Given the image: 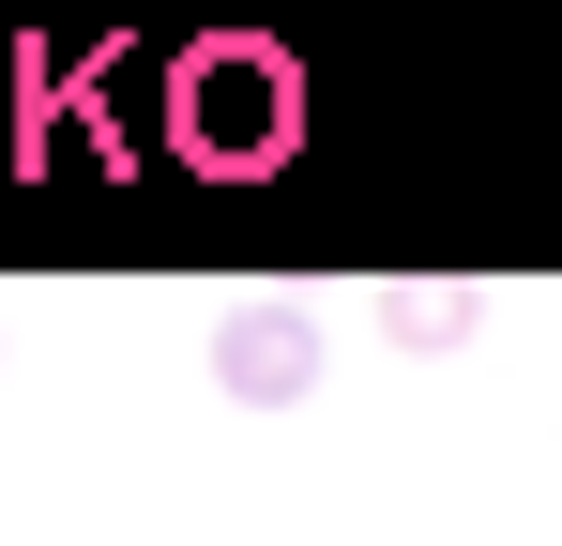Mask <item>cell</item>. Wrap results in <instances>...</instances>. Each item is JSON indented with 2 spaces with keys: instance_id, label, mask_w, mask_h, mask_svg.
I'll return each instance as SVG.
<instances>
[{
  "instance_id": "3",
  "label": "cell",
  "mask_w": 562,
  "mask_h": 546,
  "mask_svg": "<svg viewBox=\"0 0 562 546\" xmlns=\"http://www.w3.org/2000/svg\"><path fill=\"white\" fill-rule=\"evenodd\" d=\"M366 319L395 350H471V334H486V288H471V273H380Z\"/></svg>"
},
{
  "instance_id": "2",
  "label": "cell",
  "mask_w": 562,
  "mask_h": 546,
  "mask_svg": "<svg viewBox=\"0 0 562 546\" xmlns=\"http://www.w3.org/2000/svg\"><path fill=\"white\" fill-rule=\"evenodd\" d=\"M319 350H335V334H319L304 288H244V304L213 319V395H228V410H304V395H319Z\"/></svg>"
},
{
  "instance_id": "1",
  "label": "cell",
  "mask_w": 562,
  "mask_h": 546,
  "mask_svg": "<svg viewBox=\"0 0 562 546\" xmlns=\"http://www.w3.org/2000/svg\"><path fill=\"white\" fill-rule=\"evenodd\" d=\"M304 137V77H289L274 46H198L183 91H168V152L183 168H228V182H259Z\"/></svg>"
}]
</instances>
